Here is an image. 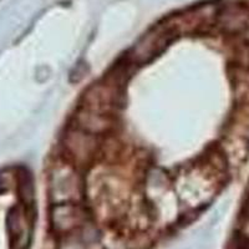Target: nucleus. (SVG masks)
Segmentation results:
<instances>
[{"label":"nucleus","mask_w":249,"mask_h":249,"mask_svg":"<svg viewBox=\"0 0 249 249\" xmlns=\"http://www.w3.org/2000/svg\"><path fill=\"white\" fill-rule=\"evenodd\" d=\"M50 195L57 204L74 203L82 193V182L70 164H56L50 173Z\"/></svg>","instance_id":"f257e3e1"},{"label":"nucleus","mask_w":249,"mask_h":249,"mask_svg":"<svg viewBox=\"0 0 249 249\" xmlns=\"http://www.w3.org/2000/svg\"><path fill=\"white\" fill-rule=\"evenodd\" d=\"M65 147L69 155L72 156L77 162L88 161L96 153V135L89 133L77 127L70 130L65 136Z\"/></svg>","instance_id":"f03ea898"},{"label":"nucleus","mask_w":249,"mask_h":249,"mask_svg":"<svg viewBox=\"0 0 249 249\" xmlns=\"http://www.w3.org/2000/svg\"><path fill=\"white\" fill-rule=\"evenodd\" d=\"M76 127L92 135H100L110 130L113 126V121L108 115L102 112L84 108L76 115Z\"/></svg>","instance_id":"7ed1b4c3"},{"label":"nucleus","mask_w":249,"mask_h":249,"mask_svg":"<svg viewBox=\"0 0 249 249\" xmlns=\"http://www.w3.org/2000/svg\"><path fill=\"white\" fill-rule=\"evenodd\" d=\"M81 207L74 203H59L54 208V223L57 227L64 226V228H71L82 218Z\"/></svg>","instance_id":"20e7f679"},{"label":"nucleus","mask_w":249,"mask_h":249,"mask_svg":"<svg viewBox=\"0 0 249 249\" xmlns=\"http://www.w3.org/2000/svg\"><path fill=\"white\" fill-rule=\"evenodd\" d=\"M13 215H14V214H13ZM14 218H17V219H15V222H17L18 224H19V223H20V221H21V219H23V218L20 217L19 214H15V215H14ZM21 230H23V227H20V226L18 227V228H17V233H18V234H17V239H19V238H20V234H19V233L21 232Z\"/></svg>","instance_id":"39448f33"}]
</instances>
